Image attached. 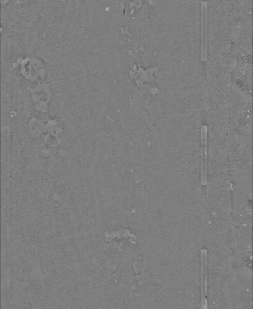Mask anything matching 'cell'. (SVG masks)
I'll list each match as a JSON object with an SVG mask.
<instances>
[{
	"mask_svg": "<svg viewBox=\"0 0 253 309\" xmlns=\"http://www.w3.org/2000/svg\"><path fill=\"white\" fill-rule=\"evenodd\" d=\"M201 183L202 185L207 184V127L202 126L201 128Z\"/></svg>",
	"mask_w": 253,
	"mask_h": 309,
	"instance_id": "6da1fadb",
	"label": "cell"
}]
</instances>
